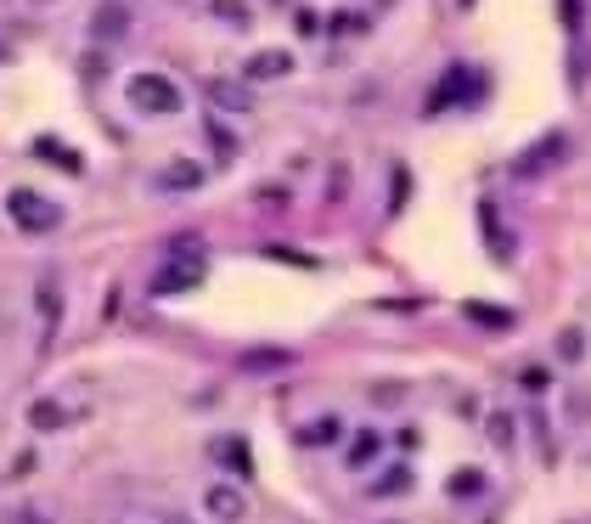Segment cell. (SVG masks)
<instances>
[{
	"label": "cell",
	"instance_id": "cell-14",
	"mask_svg": "<svg viewBox=\"0 0 591 524\" xmlns=\"http://www.w3.org/2000/svg\"><path fill=\"white\" fill-rule=\"evenodd\" d=\"M62 423V406L57 401H34V429H57Z\"/></svg>",
	"mask_w": 591,
	"mask_h": 524
},
{
	"label": "cell",
	"instance_id": "cell-13",
	"mask_svg": "<svg viewBox=\"0 0 591 524\" xmlns=\"http://www.w3.org/2000/svg\"><path fill=\"white\" fill-rule=\"evenodd\" d=\"M96 34H124V6H101V17H96Z\"/></svg>",
	"mask_w": 591,
	"mask_h": 524
},
{
	"label": "cell",
	"instance_id": "cell-15",
	"mask_svg": "<svg viewBox=\"0 0 591 524\" xmlns=\"http://www.w3.org/2000/svg\"><path fill=\"white\" fill-rule=\"evenodd\" d=\"M558 350H563V361H580V333H575V327L558 333Z\"/></svg>",
	"mask_w": 591,
	"mask_h": 524
},
{
	"label": "cell",
	"instance_id": "cell-7",
	"mask_svg": "<svg viewBox=\"0 0 591 524\" xmlns=\"http://www.w3.org/2000/svg\"><path fill=\"white\" fill-rule=\"evenodd\" d=\"M479 226H484V237H490V254H496V260H513V237L501 232L496 203H479Z\"/></svg>",
	"mask_w": 591,
	"mask_h": 524
},
{
	"label": "cell",
	"instance_id": "cell-2",
	"mask_svg": "<svg viewBox=\"0 0 591 524\" xmlns=\"http://www.w3.org/2000/svg\"><path fill=\"white\" fill-rule=\"evenodd\" d=\"M203 513L215 519V524H243L248 519V496L237 485H208L203 491Z\"/></svg>",
	"mask_w": 591,
	"mask_h": 524
},
{
	"label": "cell",
	"instance_id": "cell-10",
	"mask_svg": "<svg viewBox=\"0 0 591 524\" xmlns=\"http://www.w3.org/2000/svg\"><path fill=\"white\" fill-rule=\"evenodd\" d=\"M299 440H304V446H332V440H344V423H338V417H315Z\"/></svg>",
	"mask_w": 591,
	"mask_h": 524
},
{
	"label": "cell",
	"instance_id": "cell-4",
	"mask_svg": "<svg viewBox=\"0 0 591 524\" xmlns=\"http://www.w3.org/2000/svg\"><path fill=\"white\" fill-rule=\"evenodd\" d=\"M468 91H473V74H468V68H451L445 79H439V91L428 96V119H439V113L451 108V102H462Z\"/></svg>",
	"mask_w": 591,
	"mask_h": 524
},
{
	"label": "cell",
	"instance_id": "cell-12",
	"mask_svg": "<svg viewBox=\"0 0 591 524\" xmlns=\"http://www.w3.org/2000/svg\"><path fill=\"white\" fill-rule=\"evenodd\" d=\"M479 485H484L479 468H456V474H451V496H479Z\"/></svg>",
	"mask_w": 591,
	"mask_h": 524
},
{
	"label": "cell",
	"instance_id": "cell-11",
	"mask_svg": "<svg viewBox=\"0 0 591 524\" xmlns=\"http://www.w3.org/2000/svg\"><path fill=\"white\" fill-rule=\"evenodd\" d=\"M411 491V468H389V474H377V485L372 496H406Z\"/></svg>",
	"mask_w": 591,
	"mask_h": 524
},
{
	"label": "cell",
	"instance_id": "cell-17",
	"mask_svg": "<svg viewBox=\"0 0 591 524\" xmlns=\"http://www.w3.org/2000/svg\"><path fill=\"white\" fill-rule=\"evenodd\" d=\"M468 316H479V322H490V327H501L507 316H501V310H484V305H468Z\"/></svg>",
	"mask_w": 591,
	"mask_h": 524
},
{
	"label": "cell",
	"instance_id": "cell-5",
	"mask_svg": "<svg viewBox=\"0 0 591 524\" xmlns=\"http://www.w3.org/2000/svg\"><path fill=\"white\" fill-rule=\"evenodd\" d=\"M12 215H17V226H34V232L57 226V209H51L46 198H34V192H17V198H12Z\"/></svg>",
	"mask_w": 591,
	"mask_h": 524
},
{
	"label": "cell",
	"instance_id": "cell-8",
	"mask_svg": "<svg viewBox=\"0 0 591 524\" xmlns=\"http://www.w3.org/2000/svg\"><path fill=\"white\" fill-rule=\"evenodd\" d=\"M248 74L253 79H282V74H293V57L287 51H260V57L248 62Z\"/></svg>",
	"mask_w": 591,
	"mask_h": 524
},
{
	"label": "cell",
	"instance_id": "cell-3",
	"mask_svg": "<svg viewBox=\"0 0 591 524\" xmlns=\"http://www.w3.org/2000/svg\"><path fill=\"white\" fill-rule=\"evenodd\" d=\"M563 153H569V141H563V136H546V141H535V147H530V153H518L513 175H541L546 164H552V158H563Z\"/></svg>",
	"mask_w": 591,
	"mask_h": 524
},
{
	"label": "cell",
	"instance_id": "cell-6",
	"mask_svg": "<svg viewBox=\"0 0 591 524\" xmlns=\"http://www.w3.org/2000/svg\"><path fill=\"white\" fill-rule=\"evenodd\" d=\"M198 277H203V260H175L169 271H158V277H153V288L158 293H181V288H192Z\"/></svg>",
	"mask_w": 591,
	"mask_h": 524
},
{
	"label": "cell",
	"instance_id": "cell-9",
	"mask_svg": "<svg viewBox=\"0 0 591 524\" xmlns=\"http://www.w3.org/2000/svg\"><path fill=\"white\" fill-rule=\"evenodd\" d=\"M377 451H384V434H377V429H361V440L349 446V468H366Z\"/></svg>",
	"mask_w": 591,
	"mask_h": 524
},
{
	"label": "cell",
	"instance_id": "cell-1",
	"mask_svg": "<svg viewBox=\"0 0 591 524\" xmlns=\"http://www.w3.org/2000/svg\"><path fill=\"white\" fill-rule=\"evenodd\" d=\"M130 102H136L141 113H175L181 108V91L169 85L163 74H136L130 79Z\"/></svg>",
	"mask_w": 591,
	"mask_h": 524
},
{
	"label": "cell",
	"instance_id": "cell-16",
	"mask_svg": "<svg viewBox=\"0 0 591 524\" xmlns=\"http://www.w3.org/2000/svg\"><path fill=\"white\" fill-rule=\"evenodd\" d=\"M490 440H496V446H513V429H507V417H490Z\"/></svg>",
	"mask_w": 591,
	"mask_h": 524
}]
</instances>
